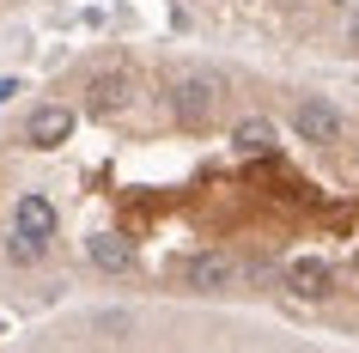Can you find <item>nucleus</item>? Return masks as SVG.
<instances>
[{
	"label": "nucleus",
	"mask_w": 359,
	"mask_h": 353,
	"mask_svg": "<svg viewBox=\"0 0 359 353\" xmlns=\"http://www.w3.org/2000/svg\"><path fill=\"white\" fill-rule=\"evenodd\" d=\"M19 353H317L280 335H219V329H170L134 305H92L74 329H49Z\"/></svg>",
	"instance_id": "obj_1"
},
{
	"label": "nucleus",
	"mask_w": 359,
	"mask_h": 353,
	"mask_svg": "<svg viewBox=\"0 0 359 353\" xmlns=\"http://www.w3.org/2000/svg\"><path fill=\"white\" fill-rule=\"evenodd\" d=\"M292 134H299L304 147H341L347 140V116H341L335 98L299 92V104H292Z\"/></svg>",
	"instance_id": "obj_2"
}]
</instances>
